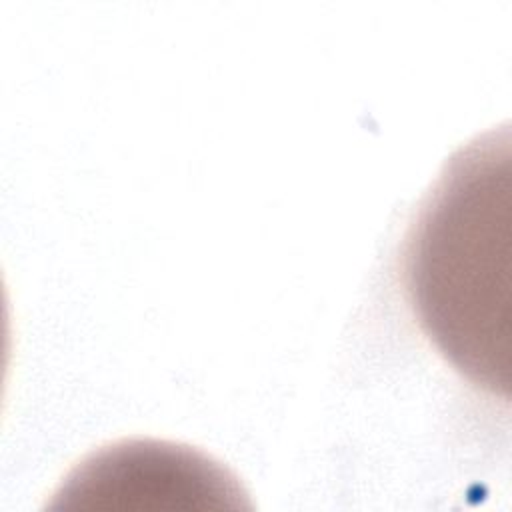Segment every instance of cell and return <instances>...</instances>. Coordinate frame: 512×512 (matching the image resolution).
Returning a JSON list of instances; mask_svg holds the SVG:
<instances>
[{
  "mask_svg": "<svg viewBox=\"0 0 512 512\" xmlns=\"http://www.w3.org/2000/svg\"><path fill=\"white\" fill-rule=\"evenodd\" d=\"M508 130L478 136L444 166L412 224L404 282L422 330L474 384L506 392Z\"/></svg>",
  "mask_w": 512,
  "mask_h": 512,
  "instance_id": "obj_1",
  "label": "cell"
},
{
  "mask_svg": "<svg viewBox=\"0 0 512 512\" xmlns=\"http://www.w3.org/2000/svg\"><path fill=\"white\" fill-rule=\"evenodd\" d=\"M56 496L112 498H172L174 504L206 508L200 498L246 496L236 478L210 456L176 442L130 438L104 446L84 458L66 478Z\"/></svg>",
  "mask_w": 512,
  "mask_h": 512,
  "instance_id": "obj_2",
  "label": "cell"
}]
</instances>
